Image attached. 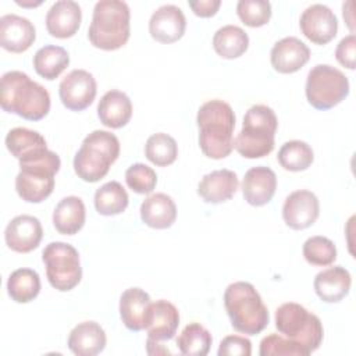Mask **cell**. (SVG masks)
I'll list each match as a JSON object with an SVG mask.
<instances>
[{"label":"cell","mask_w":356,"mask_h":356,"mask_svg":"<svg viewBox=\"0 0 356 356\" xmlns=\"http://www.w3.org/2000/svg\"><path fill=\"white\" fill-rule=\"evenodd\" d=\"M199 146L204 156L220 160L234 149L235 114L232 107L220 99L203 103L196 117Z\"/></svg>","instance_id":"1"},{"label":"cell","mask_w":356,"mask_h":356,"mask_svg":"<svg viewBox=\"0 0 356 356\" xmlns=\"http://www.w3.org/2000/svg\"><path fill=\"white\" fill-rule=\"evenodd\" d=\"M0 104L7 113L39 121L50 110V95L44 86L32 81L25 72L8 71L1 76Z\"/></svg>","instance_id":"2"},{"label":"cell","mask_w":356,"mask_h":356,"mask_svg":"<svg viewBox=\"0 0 356 356\" xmlns=\"http://www.w3.org/2000/svg\"><path fill=\"white\" fill-rule=\"evenodd\" d=\"M224 305L232 327L242 334L256 335L268 321V310L256 288L246 281H236L227 286Z\"/></svg>","instance_id":"3"},{"label":"cell","mask_w":356,"mask_h":356,"mask_svg":"<svg viewBox=\"0 0 356 356\" xmlns=\"http://www.w3.org/2000/svg\"><path fill=\"white\" fill-rule=\"evenodd\" d=\"M131 11L122 0H100L95 4L92 22L88 29L90 43L102 50L122 47L131 32Z\"/></svg>","instance_id":"4"},{"label":"cell","mask_w":356,"mask_h":356,"mask_svg":"<svg viewBox=\"0 0 356 356\" xmlns=\"http://www.w3.org/2000/svg\"><path fill=\"white\" fill-rule=\"evenodd\" d=\"M277 127L274 110L264 104H254L245 113L242 129L234 139V147L245 159L264 157L274 149Z\"/></svg>","instance_id":"5"},{"label":"cell","mask_w":356,"mask_h":356,"mask_svg":"<svg viewBox=\"0 0 356 356\" xmlns=\"http://www.w3.org/2000/svg\"><path fill=\"white\" fill-rule=\"evenodd\" d=\"M120 156V140L108 132L96 129L85 136L74 157L75 174L86 182H97Z\"/></svg>","instance_id":"6"},{"label":"cell","mask_w":356,"mask_h":356,"mask_svg":"<svg viewBox=\"0 0 356 356\" xmlns=\"http://www.w3.org/2000/svg\"><path fill=\"white\" fill-rule=\"evenodd\" d=\"M275 328L285 338L299 343L309 355L321 345L324 330L320 318L299 303H282L275 310Z\"/></svg>","instance_id":"7"},{"label":"cell","mask_w":356,"mask_h":356,"mask_svg":"<svg viewBox=\"0 0 356 356\" xmlns=\"http://www.w3.org/2000/svg\"><path fill=\"white\" fill-rule=\"evenodd\" d=\"M61 165L57 153L46 154L26 163H19L21 171L15 177V189L19 197L29 203H40L54 189V175Z\"/></svg>","instance_id":"8"},{"label":"cell","mask_w":356,"mask_h":356,"mask_svg":"<svg viewBox=\"0 0 356 356\" xmlns=\"http://www.w3.org/2000/svg\"><path fill=\"white\" fill-rule=\"evenodd\" d=\"M305 92L314 108L330 110L349 95V79L330 64H317L307 74Z\"/></svg>","instance_id":"9"},{"label":"cell","mask_w":356,"mask_h":356,"mask_svg":"<svg viewBox=\"0 0 356 356\" xmlns=\"http://www.w3.org/2000/svg\"><path fill=\"white\" fill-rule=\"evenodd\" d=\"M46 275L53 288L65 292L75 288L82 278L78 250L65 242H50L42 252Z\"/></svg>","instance_id":"10"},{"label":"cell","mask_w":356,"mask_h":356,"mask_svg":"<svg viewBox=\"0 0 356 356\" xmlns=\"http://www.w3.org/2000/svg\"><path fill=\"white\" fill-rule=\"evenodd\" d=\"M96 92V79L86 70H72L58 85L61 103L72 111H82L89 107L95 100Z\"/></svg>","instance_id":"11"},{"label":"cell","mask_w":356,"mask_h":356,"mask_svg":"<svg viewBox=\"0 0 356 356\" xmlns=\"http://www.w3.org/2000/svg\"><path fill=\"white\" fill-rule=\"evenodd\" d=\"M302 33L316 44H325L332 40L338 32V19L334 11L325 4H312L299 19Z\"/></svg>","instance_id":"12"},{"label":"cell","mask_w":356,"mask_h":356,"mask_svg":"<svg viewBox=\"0 0 356 356\" xmlns=\"http://www.w3.org/2000/svg\"><path fill=\"white\" fill-rule=\"evenodd\" d=\"M320 214L317 196L307 189L289 193L282 206V218L292 229H305L316 222Z\"/></svg>","instance_id":"13"},{"label":"cell","mask_w":356,"mask_h":356,"mask_svg":"<svg viewBox=\"0 0 356 356\" xmlns=\"http://www.w3.org/2000/svg\"><path fill=\"white\" fill-rule=\"evenodd\" d=\"M43 228L39 218L21 214L14 217L6 227L4 239L7 246L18 253H28L36 249L42 241Z\"/></svg>","instance_id":"14"},{"label":"cell","mask_w":356,"mask_h":356,"mask_svg":"<svg viewBox=\"0 0 356 356\" xmlns=\"http://www.w3.org/2000/svg\"><path fill=\"white\" fill-rule=\"evenodd\" d=\"M186 18L184 11L174 4H164L153 11L149 19V32L160 43H172L185 33Z\"/></svg>","instance_id":"15"},{"label":"cell","mask_w":356,"mask_h":356,"mask_svg":"<svg viewBox=\"0 0 356 356\" xmlns=\"http://www.w3.org/2000/svg\"><path fill=\"white\" fill-rule=\"evenodd\" d=\"M36 39L33 24L17 14H4L0 18V44L11 53L28 50Z\"/></svg>","instance_id":"16"},{"label":"cell","mask_w":356,"mask_h":356,"mask_svg":"<svg viewBox=\"0 0 356 356\" xmlns=\"http://www.w3.org/2000/svg\"><path fill=\"white\" fill-rule=\"evenodd\" d=\"M309 58L310 49L295 36H286L275 42L270 53L273 68L281 74L296 72L309 61Z\"/></svg>","instance_id":"17"},{"label":"cell","mask_w":356,"mask_h":356,"mask_svg":"<svg viewBox=\"0 0 356 356\" xmlns=\"http://www.w3.org/2000/svg\"><path fill=\"white\" fill-rule=\"evenodd\" d=\"M82 19V11L74 0L56 1L46 14L47 32L58 39H67L76 33Z\"/></svg>","instance_id":"18"},{"label":"cell","mask_w":356,"mask_h":356,"mask_svg":"<svg viewBox=\"0 0 356 356\" xmlns=\"http://www.w3.org/2000/svg\"><path fill=\"white\" fill-rule=\"evenodd\" d=\"M277 189L275 172L264 165L252 167L246 171L242 181V195L252 206L267 204Z\"/></svg>","instance_id":"19"},{"label":"cell","mask_w":356,"mask_h":356,"mask_svg":"<svg viewBox=\"0 0 356 356\" xmlns=\"http://www.w3.org/2000/svg\"><path fill=\"white\" fill-rule=\"evenodd\" d=\"M152 300L140 288H128L120 298V316L124 325L131 331L146 330Z\"/></svg>","instance_id":"20"},{"label":"cell","mask_w":356,"mask_h":356,"mask_svg":"<svg viewBox=\"0 0 356 356\" xmlns=\"http://www.w3.org/2000/svg\"><path fill=\"white\" fill-rule=\"evenodd\" d=\"M179 324V312L168 300L159 299L152 302L149 323H147V338L156 342L170 341L177 334Z\"/></svg>","instance_id":"21"},{"label":"cell","mask_w":356,"mask_h":356,"mask_svg":"<svg viewBox=\"0 0 356 356\" xmlns=\"http://www.w3.org/2000/svg\"><path fill=\"white\" fill-rule=\"evenodd\" d=\"M238 175L227 168L206 174L197 185V193L206 203H222L229 200L238 191Z\"/></svg>","instance_id":"22"},{"label":"cell","mask_w":356,"mask_h":356,"mask_svg":"<svg viewBox=\"0 0 356 356\" xmlns=\"http://www.w3.org/2000/svg\"><path fill=\"white\" fill-rule=\"evenodd\" d=\"M6 146L19 163L31 161L49 152L44 138L39 132L24 127H17L8 131Z\"/></svg>","instance_id":"23"},{"label":"cell","mask_w":356,"mask_h":356,"mask_svg":"<svg viewBox=\"0 0 356 356\" xmlns=\"http://www.w3.org/2000/svg\"><path fill=\"white\" fill-rule=\"evenodd\" d=\"M314 291L317 296L327 303L342 300L350 291L352 278L346 268L341 266L328 267L314 277Z\"/></svg>","instance_id":"24"},{"label":"cell","mask_w":356,"mask_h":356,"mask_svg":"<svg viewBox=\"0 0 356 356\" xmlns=\"http://www.w3.org/2000/svg\"><path fill=\"white\" fill-rule=\"evenodd\" d=\"M106 332L96 321H82L68 335V348L78 356H95L106 348Z\"/></svg>","instance_id":"25"},{"label":"cell","mask_w":356,"mask_h":356,"mask_svg":"<svg viewBox=\"0 0 356 356\" xmlns=\"http://www.w3.org/2000/svg\"><path fill=\"white\" fill-rule=\"evenodd\" d=\"M140 218L146 225L152 228H170L177 218V206L172 197L167 193H153L142 202Z\"/></svg>","instance_id":"26"},{"label":"cell","mask_w":356,"mask_h":356,"mask_svg":"<svg viewBox=\"0 0 356 356\" xmlns=\"http://www.w3.org/2000/svg\"><path fill=\"white\" fill-rule=\"evenodd\" d=\"M97 115L103 125L108 128H121L131 120L132 103L127 93L111 89L102 96L97 104Z\"/></svg>","instance_id":"27"},{"label":"cell","mask_w":356,"mask_h":356,"mask_svg":"<svg viewBox=\"0 0 356 356\" xmlns=\"http://www.w3.org/2000/svg\"><path fill=\"white\" fill-rule=\"evenodd\" d=\"M86 210L81 197L67 196L61 199L53 211V224L60 234L74 235L85 224Z\"/></svg>","instance_id":"28"},{"label":"cell","mask_w":356,"mask_h":356,"mask_svg":"<svg viewBox=\"0 0 356 356\" xmlns=\"http://www.w3.org/2000/svg\"><path fill=\"white\" fill-rule=\"evenodd\" d=\"M249 46L248 33L236 25H224L213 36V47L222 58H238Z\"/></svg>","instance_id":"29"},{"label":"cell","mask_w":356,"mask_h":356,"mask_svg":"<svg viewBox=\"0 0 356 356\" xmlns=\"http://www.w3.org/2000/svg\"><path fill=\"white\" fill-rule=\"evenodd\" d=\"M70 64L68 51L61 46L47 44L40 47L33 56L35 71L44 79H56Z\"/></svg>","instance_id":"30"},{"label":"cell","mask_w":356,"mask_h":356,"mask_svg":"<svg viewBox=\"0 0 356 356\" xmlns=\"http://www.w3.org/2000/svg\"><path fill=\"white\" fill-rule=\"evenodd\" d=\"M7 292L18 303L33 300L40 292L39 274L32 268H17L8 277Z\"/></svg>","instance_id":"31"},{"label":"cell","mask_w":356,"mask_h":356,"mask_svg":"<svg viewBox=\"0 0 356 356\" xmlns=\"http://www.w3.org/2000/svg\"><path fill=\"white\" fill-rule=\"evenodd\" d=\"M129 203L125 188L118 181H110L95 192V207L102 216H117Z\"/></svg>","instance_id":"32"},{"label":"cell","mask_w":356,"mask_h":356,"mask_svg":"<svg viewBox=\"0 0 356 356\" xmlns=\"http://www.w3.org/2000/svg\"><path fill=\"white\" fill-rule=\"evenodd\" d=\"M211 342V334L199 323L188 324L177 338V346L185 356H206Z\"/></svg>","instance_id":"33"},{"label":"cell","mask_w":356,"mask_h":356,"mask_svg":"<svg viewBox=\"0 0 356 356\" xmlns=\"http://www.w3.org/2000/svg\"><path fill=\"white\" fill-rule=\"evenodd\" d=\"M278 163L288 171H303L307 170L313 160V149L303 140L285 142L278 150Z\"/></svg>","instance_id":"34"},{"label":"cell","mask_w":356,"mask_h":356,"mask_svg":"<svg viewBox=\"0 0 356 356\" xmlns=\"http://www.w3.org/2000/svg\"><path fill=\"white\" fill-rule=\"evenodd\" d=\"M145 154L149 161L159 167L170 165L178 156V146L172 136L164 132L153 134L145 145Z\"/></svg>","instance_id":"35"},{"label":"cell","mask_w":356,"mask_h":356,"mask_svg":"<svg viewBox=\"0 0 356 356\" xmlns=\"http://www.w3.org/2000/svg\"><path fill=\"white\" fill-rule=\"evenodd\" d=\"M303 256L313 266H330L337 259V248L334 242L325 236H310L303 243Z\"/></svg>","instance_id":"36"},{"label":"cell","mask_w":356,"mask_h":356,"mask_svg":"<svg viewBox=\"0 0 356 356\" xmlns=\"http://www.w3.org/2000/svg\"><path fill=\"white\" fill-rule=\"evenodd\" d=\"M236 13L245 25L257 28L268 22L271 17V4L267 0H239Z\"/></svg>","instance_id":"37"},{"label":"cell","mask_w":356,"mask_h":356,"mask_svg":"<svg viewBox=\"0 0 356 356\" xmlns=\"http://www.w3.org/2000/svg\"><path fill=\"white\" fill-rule=\"evenodd\" d=\"M260 356H307L309 353L296 342L284 335L270 334L260 342Z\"/></svg>","instance_id":"38"},{"label":"cell","mask_w":356,"mask_h":356,"mask_svg":"<svg viewBox=\"0 0 356 356\" xmlns=\"http://www.w3.org/2000/svg\"><path fill=\"white\" fill-rule=\"evenodd\" d=\"M125 181H127V185L134 192L146 195V193H150L156 188L157 175L152 167H149L143 163H136L127 168Z\"/></svg>","instance_id":"39"},{"label":"cell","mask_w":356,"mask_h":356,"mask_svg":"<svg viewBox=\"0 0 356 356\" xmlns=\"http://www.w3.org/2000/svg\"><path fill=\"white\" fill-rule=\"evenodd\" d=\"M218 356H250L252 342L241 335H228L220 342Z\"/></svg>","instance_id":"40"},{"label":"cell","mask_w":356,"mask_h":356,"mask_svg":"<svg viewBox=\"0 0 356 356\" xmlns=\"http://www.w3.org/2000/svg\"><path fill=\"white\" fill-rule=\"evenodd\" d=\"M335 57L338 63L349 70H355V60H356V36L355 33H349L348 36L342 38L337 46Z\"/></svg>","instance_id":"41"},{"label":"cell","mask_w":356,"mask_h":356,"mask_svg":"<svg viewBox=\"0 0 356 356\" xmlns=\"http://www.w3.org/2000/svg\"><path fill=\"white\" fill-rule=\"evenodd\" d=\"M192 11L199 17H211L217 13L221 6L220 0H189L188 1Z\"/></svg>","instance_id":"42"},{"label":"cell","mask_w":356,"mask_h":356,"mask_svg":"<svg viewBox=\"0 0 356 356\" xmlns=\"http://www.w3.org/2000/svg\"><path fill=\"white\" fill-rule=\"evenodd\" d=\"M42 1H35V3H32V1H19V0H17V4H19V6H24V7H35V6H39Z\"/></svg>","instance_id":"43"}]
</instances>
